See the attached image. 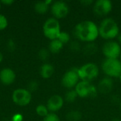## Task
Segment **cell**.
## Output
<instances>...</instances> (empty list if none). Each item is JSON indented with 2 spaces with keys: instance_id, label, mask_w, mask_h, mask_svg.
<instances>
[{
  "instance_id": "obj_1",
  "label": "cell",
  "mask_w": 121,
  "mask_h": 121,
  "mask_svg": "<svg viewBox=\"0 0 121 121\" xmlns=\"http://www.w3.org/2000/svg\"><path fill=\"white\" fill-rule=\"evenodd\" d=\"M73 34L77 40L86 43H93L99 36V26L92 21L85 20L74 26Z\"/></svg>"
},
{
  "instance_id": "obj_2",
  "label": "cell",
  "mask_w": 121,
  "mask_h": 121,
  "mask_svg": "<svg viewBox=\"0 0 121 121\" xmlns=\"http://www.w3.org/2000/svg\"><path fill=\"white\" fill-rule=\"evenodd\" d=\"M99 36L106 40H111L117 38L120 33L119 26L112 18H104L99 26Z\"/></svg>"
},
{
  "instance_id": "obj_3",
  "label": "cell",
  "mask_w": 121,
  "mask_h": 121,
  "mask_svg": "<svg viewBox=\"0 0 121 121\" xmlns=\"http://www.w3.org/2000/svg\"><path fill=\"white\" fill-rule=\"evenodd\" d=\"M104 73L110 78H119L121 75V62L119 59H105L101 63Z\"/></svg>"
},
{
  "instance_id": "obj_4",
  "label": "cell",
  "mask_w": 121,
  "mask_h": 121,
  "mask_svg": "<svg viewBox=\"0 0 121 121\" xmlns=\"http://www.w3.org/2000/svg\"><path fill=\"white\" fill-rule=\"evenodd\" d=\"M61 31L59 20L52 17L48 18L45 21L43 26V32L48 39L50 40L57 39Z\"/></svg>"
},
{
  "instance_id": "obj_5",
  "label": "cell",
  "mask_w": 121,
  "mask_h": 121,
  "mask_svg": "<svg viewBox=\"0 0 121 121\" xmlns=\"http://www.w3.org/2000/svg\"><path fill=\"white\" fill-rule=\"evenodd\" d=\"M78 97L86 98H95L99 94L97 87L92 84L91 82L80 80L74 87Z\"/></svg>"
},
{
  "instance_id": "obj_6",
  "label": "cell",
  "mask_w": 121,
  "mask_h": 121,
  "mask_svg": "<svg viewBox=\"0 0 121 121\" xmlns=\"http://www.w3.org/2000/svg\"><path fill=\"white\" fill-rule=\"evenodd\" d=\"M78 74L80 80L91 82L99 77V68L94 62H87L78 68Z\"/></svg>"
},
{
  "instance_id": "obj_7",
  "label": "cell",
  "mask_w": 121,
  "mask_h": 121,
  "mask_svg": "<svg viewBox=\"0 0 121 121\" xmlns=\"http://www.w3.org/2000/svg\"><path fill=\"white\" fill-rule=\"evenodd\" d=\"M101 52L106 59H119L121 54V45L118 41L107 40L104 43Z\"/></svg>"
},
{
  "instance_id": "obj_8",
  "label": "cell",
  "mask_w": 121,
  "mask_h": 121,
  "mask_svg": "<svg viewBox=\"0 0 121 121\" xmlns=\"http://www.w3.org/2000/svg\"><path fill=\"white\" fill-rule=\"evenodd\" d=\"M79 67H72L67 70L61 79V84L67 89H74L76 85L80 81L78 74Z\"/></svg>"
},
{
  "instance_id": "obj_9",
  "label": "cell",
  "mask_w": 121,
  "mask_h": 121,
  "mask_svg": "<svg viewBox=\"0 0 121 121\" xmlns=\"http://www.w3.org/2000/svg\"><path fill=\"white\" fill-rule=\"evenodd\" d=\"M32 99L31 93L27 89L19 88L13 91L12 94V100L13 103L20 106L28 105Z\"/></svg>"
},
{
  "instance_id": "obj_10",
  "label": "cell",
  "mask_w": 121,
  "mask_h": 121,
  "mask_svg": "<svg viewBox=\"0 0 121 121\" xmlns=\"http://www.w3.org/2000/svg\"><path fill=\"white\" fill-rule=\"evenodd\" d=\"M50 11L53 18L59 20L65 18L68 15L69 12V8L65 1H56L51 4Z\"/></svg>"
},
{
  "instance_id": "obj_11",
  "label": "cell",
  "mask_w": 121,
  "mask_h": 121,
  "mask_svg": "<svg viewBox=\"0 0 121 121\" xmlns=\"http://www.w3.org/2000/svg\"><path fill=\"white\" fill-rule=\"evenodd\" d=\"M113 9L112 1L110 0H97L94 3L93 11L98 16H107Z\"/></svg>"
},
{
  "instance_id": "obj_12",
  "label": "cell",
  "mask_w": 121,
  "mask_h": 121,
  "mask_svg": "<svg viewBox=\"0 0 121 121\" xmlns=\"http://www.w3.org/2000/svg\"><path fill=\"white\" fill-rule=\"evenodd\" d=\"M65 100L59 94H55L50 96L47 101V108L50 113H55L62 109L64 106Z\"/></svg>"
},
{
  "instance_id": "obj_13",
  "label": "cell",
  "mask_w": 121,
  "mask_h": 121,
  "mask_svg": "<svg viewBox=\"0 0 121 121\" xmlns=\"http://www.w3.org/2000/svg\"><path fill=\"white\" fill-rule=\"evenodd\" d=\"M97 89L99 93L102 94H109L113 88V81L112 78L106 77L102 78L98 83Z\"/></svg>"
},
{
  "instance_id": "obj_14",
  "label": "cell",
  "mask_w": 121,
  "mask_h": 121,
  "mask_svg": "<svg viewBox=\"0 0 121 121\" xmlns=\"http://www.w3.org/2000/svg\"><path fill=\"white\" fill-rule=\"evenodd\" d=\"M16 79V74L13 70L10 68H4L0 71V82L6 86H9L14 82Z\"/></svg>"
},
{
  "instance_id": "obj_15",
  "label": "cell",
  "mask_w": 121,
  "mask_h": 121,
  "mask_svg": "<svg viewBox=\"0 0 121 121\" xmlns=\"http://www.w3.org/2000/svg\"><path fill=\"white\" fill-rule=\"evenodd\" d=\"M55 72L54 66L50 63H44L40 68V74L43 79H50Z\"/></svg>"
},
{
  "instance_id": "obj_16",
  "label": "cell",
  "mask_w": 121,
  "mask_h": 121,
  "mask_svg": "<svg viewBox=\"0 0 121 121\" xmlns=\"http://www.w3.org/2000/svg\"><path fill=\"white\" fill-rule=\"evenodd\" d=\"M64 44L62 43L58 39H55L52 40H50L48 46V50L50 52V53L57 54L61 51V50L63 48Z\"/></svg>"
},
{
  "instance_id": "obj_17",
  "label": "cell",
  "mask_w": 121,
  "mask_h": 121,
  "mask_svg": "<svg viewBox=\"0 0 121 121\" xmlns=\"http://www.w3.org/2000/svg\"><path fill=\"white\" fill-rule=\"evenodd\" d=\"M98 50L97 45L93 42V43H87L83 48L82 51L84 55L86 56H91L96 53Z\"/></svg>"
},
{
  "instance_id": "obj_18",
  "label": "cell",
  "mask_w": 121,
  "mask_h": 121,
  "mask_svg": "<svg viewBox=\"0 0 121 121\" xmlns=\"http://www.w3.org/2000/svg\"><path fill=\"white\" fill-rule=\"evenodd\" d=\"M49 6L45 1H39L34 4V10L39 14H45L48 12Z\"/></svg>"
},
{
  "instance_id": "obj_19",
  "label": "cell",
  "mask_w": 121,
  "mask_h": 121,
  "mask_svg": "<svg viewBox=\"0 0 121 121\" xmlns=\"http://www.w3.org/2000/svg\"><path fill=\"white\" fill-rule=\"evenodd\" d=\"M82 118V113L77 110H72L69 111L66 115L67 121H80Z\"/></svg>"
},
{
  "instance_id": "obj_20",
  "label": "cell",
  "mask_w": 121,
  "mask_h": 121,
  "mask_svg": "<svg viewBox=\"0 0 121 121\" xmlns=\"http://www.w3.org/2000/svg\"><path fill=\"white\" fill-rule=\"evenodd\" d=\"M78 95L76 92V91L74 90V89H69L65 95V100L68 102V103H74L76 99H77Z\"/></svg>"
},
{
  "instance_id": "obj_21",
  "label": "cell",
  "mask_w": 121,
  "mask_h": 121,
  "mask_svg": "<svg viewBox=\"0 0 121 121\" xmlns=\"http://www.w3.org/2000/svg\"><path fill=\"white\" fill-rule=\"evenodd\" d=\"M35 112L39 116L43 117V118H45V116H47L50 113L48 108H47V106H45V105H43V104L38 105L36 107Z\"/></svg>"
},
{
  "instance_id": "obj_22",
  "label": "cell",
  "mask_w": 121,
  "mask_h": 121,
  "mask_svg": "<svg viewBox=\"0 0 121 121\" xmlns=\"http://www.w3.org/2000/svg\"><path fill=\"white\" fill-rule=\"evenodd\" d=\"M69 48L73 52H78L81 51L82 46H81V44L79 42V40H72L69 42Z\"/></svg>"
},
{
  "instance_id": "obj_23",
  "label": "cell",
  "mask_w": 121,
  "mask_h": 121,
  "mask_svg": "<svg viewBox=\"0 0 121 121\" xmlns=\"http://www.w3.org/2000/svg\"><path fill=\"white\" fill-rule=\"evenodd\" d=\"M62 43L67 44V43H69V42L71 41V37L69 33L66 32V31H61L58 38H57Z\"/></svg>"
},
{
  "instance_id": "obj_24",
  "label": "cell",
  "mask_w": 121,
  "mask_h": 121,
  "mask_svg": "<svg viewBox=\"0 0 121 121\" xmlns=\"http://www.w3.org/2000/svg\"><path fill=\"white\" fill-rule=\"evenodd\" d=\"M50 52L49 51L48 49L41 48L38 52V57L43 61H46L47 60H48L50 57Z\"/></svg>"
},
{
  "instance_id": "obj_25",
  "label": "cell",
  "mask_w": 121,
  "mask_h": 121,
  "mask_svg": "<svg viewBox=\"0 0 121 121\" xmlns=\"http://www.w3.org/2000/svg\"><path fill=\"white\" fill-rule=\"evenodd\" d=\"M43 121H60V117L55 113H49V114L43 118Z\"/></svg>"
},
{
  "instance_id": "obj_26",
  "label": "cell",
  "mask_w": 121,
  "mask_h": 121,
  "mask_svg": "<svg viewBox=\"0 0 121 121\" xmlns=\"http://www.w3.org/2000/svg\"><path fill=\"white\" fill-rule=\"evenodd\" d=\"M38 87H39V84H38V83L36 82V81H31V82H30L29 83H28V90L31 93V92H34V91H37L38 90Z\"/></svg>"
},
{
  "instance_id": "obj_27",
  "label": "cell",
  "mask_w": 121,
  "mask_h": 121,
  "mask_svg": "<svg viewBox=\"0 0 121 121\" xmlns=\"http://www.w3.org/2000/svg\"><path fill=\"white\" fill-rule=\"evenodd\" d=\"M8 26V20L6 17L0 13V30H4Z\"/></svg>"
},
{
  "instance_id": "obj_28",
  "label": "cell",
  "mask_w": 121,
  "mask_h": 121,
  "mask_svg": "<svg viewBox=\"0 0 121 121\" xmlns=\"http://www.w3.org/2000/svg\"><path fill=\"white\" fill-rule=\"evenodd\" d=\"M12 121H23V116L20 113H16L12 117Z\"/></svg>"
},
{
  "instance_id": "obj_29",
  "label": "cell",
  "mask_w": 121,
  "mask_h": 121,
  "mask_svg": "<svg viewBox=\"0 0 121 121\" xmlns=\"http://www.w3.org/2000/svg\"><path fill=\"white\" fill-rule=\"evenodd\" d=\"M111 101L114 104H121V101L120 99V97L118 95H113L112 96V98H111Z\"/></svg>"
},
{
  "instance_id": "obj_30",
  "label": "cell",
  "mask_w": 121,
  "mask_h": 121,
  "mask_svg": "<svg viewBox=\"0 0 121 121\" xmlns=\"http://www.w3.org/2000/svg\"><path fill=\"white\" fill-rule=\"evenodd\" d=\"M80 3L82 5H84V6H90L92 4H94V1L92 0H82L80 1Z\"/></svg>"
},
{
  "instance_id": "obj_31",
  "label": "cell",
  "mask_w": 121,
  "mask_h": 121,
  "mask_svg": "<svg viewBox=\"0 0 121 121\" xmlns=\"http://www.w3.org/2000/svg\"><path fill=\"white\" fill-rule=\"evenodd\" d=\"M1 3H2L3 4H5L6 6H10L14 3V1L13 0H2V1H1Z\"/></svg>"
},
{
  "instance_id": "obj_32",
  "label": "cell",
  "mask_w": 121,
  "mask_h": 121,
  "mask_svg": "<svg viewBox=\"0 0 121 121\" xmlns=\"http://www.w3.org/2000/svg\"><path fill=\"white\" fill-rule=\"evenodd\" d=\"M15 44H14V43L13 42V40H9V43H8V48H9V49L10 50H12L14 48H15Z\"/></svg>"
},
{
  "instance_id": "obj_33",
  "label": "cell",
  "mask_w": 121,
  "mask_h": 121,
  "mask_svg": "<svg viewBox=\"0 0 121 121\" xmlns=\"http://www.w3.org/2000/svg\"><path fill=\"white\" fill-rule=\"evenodd\" d=\"M117 39H118V43L120 44L121 45V33H119V35H118V37H117Z\"/></svg>"
},
{
  "instance_id": "obj_34",
  "label": "cell",
  "mask_w": 121,
  "mask_h": 121,
  "mask_svg": "<svg viewBox=\"0 0 121 121\" xmlns=\"http://www.w3.org/2000/svg\"><path fill=\"white\" fill-rule=\"evenodd\" d=\"M2 60H3V55H2V53L0 52V63L2 62Z\"/></svg>"
},
{
  "instance_id": "obj_35",
  "label": "cell",
  "mask_w": 121,
  "mask_h": 121,
  "mask_svg": "<svg viewBox=\"0 0 121 121\" xmlns=\"http://www.w3.org/2000/svg\"><path fill=\"white\" fill-rule=\"evenodd\" d=\"M111 121H121V120L120 118H115L112 119Z\"/></svg>"
},
{
  "instance_id": "obj_36",
  "label": "cell",
  "mask_w": 121,
  "mask_h": 121,
  "mask_svg": "<svg viewBox=\"0 0 121 121\" xmlns=\"http://www.w3.org/2000/svg\"><path fill=\"white\" fill-rule=\"evenodd\" d=\"M119 80H120V82H121V75L119 77Z\"/></svg>"
},
{
  "instance_id": "obj_37",
  "label": "cell",
  "mask_w": 121,
  "mask_h": 121,
  "mask_svg": "<svg viewBox=\"0 0 121 121\" xmlns=\"http://www.w3.org/2000/svg\"><path fill=\"white\" fill-rule=\"evenodd\" d=\"M120 111H121V103L120 104Z\"/></svg>"
},
{
  "instance_id": "obj_38",
  "label": "cell",
  "mask_w": 121,
  "mask_h": 121,
  "mask_svg": "<svg viewBox=\"0 0 121 121\" xmlns=\"http://www.w3.org/2000/svg\"><path fill=\"white\" fill-rule=\"evenodd\" d=\"M119 60H121V55H120V57H119Z\"/></svg>"
},
{
  "instance_id": "obj_39",
  "label": "cell",
  "mask_w": 121,
  "mask_h": 121,
  "mask_svg": "<svg viewBox=\"0 0 121 121\" xmlns=\"http://www.w3.org/2000/svg\"><path fill=\"white\" fill-rule=\"evenodd\" d=\"M1 1H0V9H1Z\"/></svg>"
}]
</instances>
